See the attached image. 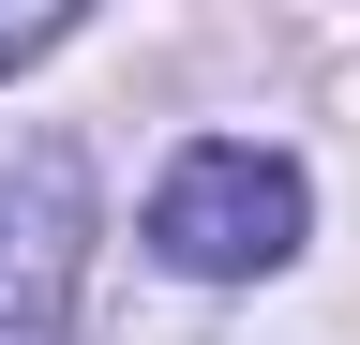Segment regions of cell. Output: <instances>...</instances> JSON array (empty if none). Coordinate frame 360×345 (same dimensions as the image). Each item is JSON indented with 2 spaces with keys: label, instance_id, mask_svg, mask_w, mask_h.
Listing matches in <instances>:
<instances>
[{
  "label": "cell",
  "instance_id": "7a4b0ae2",
  "mask_svg": "<svg viewBox=\"0 0 360 345\" xmlns=\"http://www.w3.org/2000/svg\"><path fill=\"white\" fill-rule=\"evenodd\" d=\"M75 226H90L75 165H60V150H30L15 181H0V345H60V300H75Z\"/></svg>",
  "mask_w": 360,
  "mask_h": 345
},
{
  "label": "cell",
  "instance_id": "6da1fadb",
  "mask_svg": "<svg viewBox=\"0 0 360 345\" xmlns=\"http://www.w3.org/2000/svg\"><path fill=\"white\" fill-rule=\"evenodd\" d=\"M150 255H165V271H195V285L285 271V255H300V165H285V150H255V136L180 150V165H165V195H150Z\"/></svg>",
  "mask_w": 360,
  "mask_h": 345
}]
</instances>
